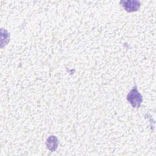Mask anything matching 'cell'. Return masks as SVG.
<instances>
[{
    "label": "cell",
    "instance_id": "obj_1",
    "mask_svg": "<svg viewBox=\"0 0 156 156\" xmlns=\"http://www.w3.org/2000/svg\"><path fill=\"white\" fill-rule=\"evenodd\" d=\"M127 99L133 108L140 107L143 101V97L138 92L136 86L129 93L127 96Z\"/></svg>",
    "mask_w": 156,
    "mask_h": 156
},
{
    "label": "cell",
    "instance_id": "obj_2",
    "mask_svg": "<svg viewBox=\"0 0 156 156\" xmlns=\"http://www.w3.org/2000/svg\"><path fill=\"white\" fill-rule=\"evenodd\" d=\"M120 3L125 10L129 12L137 11L140 7V2L138 1H121Z\"/></svg>",
    "mask_w": 156,
    "mask_h": 156
},
{
    "label": "cell",
    "instance_id": "obj_3",
    "mask_svg": "<svg viewBox=\"0 0 156 156\" xmlns=\"http://www.w3.org/2000/svg\"><path fill=\"white\" fill-rule=\"evenodd\" d=\"M58 143V140L55 136H50L46 140V146L52 152L56 150Z\"/></svg>",
    "mask_w": 156,
    "mask_h": 156
}]
</instances>
